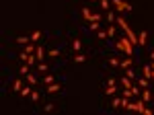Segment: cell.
<instances>
[{
	"instance_id": "obj_2",
	"label": "cell",
	"mask_w": 154,
	"mask_h": 115,
	"mask_svg": "<svg viewBox=\"0 0 154 115\" xmlns=\"http://www.w3.org/2000/svg\"><path fill=\"white\" fill-rule=\"evenodd\" d=\"M144 107H146V103L142 101V97H136V99H131V101H129V107H127V111L142 113V111H144Z\"/></svg>"
},
{
	"instance_id": "obj_35",
	"label": "cell",
	"mask_w": 154,
	"mask_h": 115,
	"mask_svg": "<svg viewBox=\"0 0 154 115\" xmlns=\"http://www.w3.org/2000/svg\"><path fill=\"white\" fill-rule=\"evenodd\" d=\"M109 64H111L113 68H117V66H121V62H119L117 58H111V60H109Z\"/></svg>"
},
{
	"instance_id": "obj_5",
	"label": "cell",
	"mask_w": 154,
	"mask_h": 115,
	"mask_svg": "<svg viewBox=\"0 0 154 115\" xmlns=\"http://www.w3.org/2000/svg\"><path fill=\"white\" fill-rule=\"evenodd\" d=\"M140 97H142V101H144L146 105H150V101H152V93H150L148 88H142V95H140Z\"/></svg>"
},
{
	"instance_id": "obj_42",
	"label": "cell",
	"mask_w": 154,
	"mask_h": 115,
	"mask_svg": "<svg viewBox=\"0 0 154 115\" xmlns=\"http://www.w3.org/2000/svg\"><path fill=\"white\" fill-rule=\"evenodd\" d=\"M93 2H97V0H93Z\"/></svg>"
},
{
	"instance_id": "obj_25",
	"label": "cell",
	"mask_w": 154,
	"mask_h": 115,
	"mask_svg": "<svg viewBox=\"0 0 154 115\" xmlns=\"http://www.w3.org/2000/svg\"><path fill=\"white\" fill-rule=\"evenodd\" d=\"M121 68H123V70H127V68H131V58H125V60L121 62Z\"/></svg>"
},
{
	"instance_id": "obj_10",
	"label": "cell",
	"mask_w": 154,
	"mask_h": 115,
	"mask_svg": "<svg viewBox=\"0 0 154 115\" xmlns=\"http://www.w3.org/2000/svg\"><path fill=\"white\" fill-rule=\"evenodd\" d=\"M125 35H127V39H129L131 43H134V45H138V35H136L134 31H131V29H127V31H125Z\"/></svg>"
},
{
	"instance_id": "obj_4",
	"label": "cell",
	"mask_w": 154,
	"mask_h": 115,
	"mask_svg": "<svg viewBox=\"0 0 154 115\" xmlns=\"http://www.w3.org/2000/svg\"><path fill=\"white\" fill-rule=\"evenodd\" d=\"M142 74H144V76H146V78H150V80H154V68H152V66H148V64H146V66H144V68H142Z\"/></svg>"
},
{
	"instance_id": "obj_31",
	"label": "cell",
	"mask_w": 154,
	"mask_h": 115,
	"mask_svg": "<svg viewBox=\"0 0 154 115\" xmlns=\"http://www.w3.org/2000/svg\"><path fill=\"white\" fill-rule=\"evenodd\" d=\"M123 74H125L127 78H131V80H134V78H136V74H134V70H131V68H127V70H125Z\"/></svg>"
},
{
	"instance_id": "obj_9",
	"label": "cell",
	"mask_w": 154,
	"mask_h": 115,
	"mask_svg": "<svg viewBox=\"0 0 154 115\" xmlns=\"http://www.w3.org/2000/svg\"><path fill=\"white\" fill-rule=\"evenodd\" d=\"M93 14H95V12H91V8H86V6L82 8V17H84L86 23H91V21H93Z\"/></svg>"
},
{
	"instance_id": "obj_7",
	"label": "cell",
	"mask_w": 154,
	"mask_h": 115,
	"mask_svg": "<svg viewBox=\"0 0 154 115\" xmlns=\"http://www.w3.org/2000/svg\"><path fill=\"white\" fill-rule=\"evenodd\" d=\"M115 23L119 25V29H123V31H127V29H129V25H127V21H125L123 17H117V19H115Z\"/></svg>"
},
{
	"instance_id": "obj_33",
	"label": "cell",
	"mask_w": 154,
	"mask_h": 115,
	"mask_svg": "<svg viewBox=\"0 0 154 115\" xmlns=\"http://www.w3.org/2000/svg\"><path fill=\"white\" fill-rule=\"evenodd\" d=\"M97 33H99V39H101V41H105V39H109V35H107V31H101V29H99Z\"/></svg>"
},
{
	"instance_id": "obj_20",
	"label": "cell",
	"mask_w": 154,
	"mask_h": 115,
	"mask_svg": "<svg viewBox=\"0 0 154 115\" xmlns=\"http://www.w3.org/2000/svg\"><path fill=\"white\" fill-rule=\"evenodd\" d=\"M12 88L16 90V93H21V90H23V80L16 78V80H14V84H12Z\"/></svg>"
},
{
	"instance_id": "obj_17",
	"label": "cell",
	"mask_w": 154,
	"mask_h": 115,
	"mask_svg": "<svg viewBox=\"0 0 154 115\" xmlns=\"http://www.w3.org/2000/svg\"><path fill=\"white\" fill-rule=\"evenodd\" d=\"M72 50L74 52H80L82 50V41L80 39H72Z\"/></svg>"
},
{
	"instance_id": "obj_26",
	"label": "cell",
	"mask_w": 154,
	"mask_h": 115,
	"mask_svg": "<svg viewBox=\"0 0 154 115\" xmlns=\"http://www.w3.org/2000/svg\"><path fill=\"white\" fill-rule=\"evenodd\" d=\"M29 68H31V66L23 62V66H21V70H19V72H21V74H25V76H27V74H29Z\"/></svg>"
},
{
	"instance_id": "obj_30",
	"label": "cell",
	"mask_w": 154,
	"mask_h": 115,
	"mask_svg": "<svg viewBox=\"0 0 154 115\" xmlns=\"http://www.w3.org/2000/svg\"><path fill=\"white\" fill-rule=\"evenodd\" d=\"M29 99H31L33 103H37V101H39V93H37V90H31V95H29Z\"/></svg>"
},
{
	"instance_id": "obj_11",
	"label": "cell",
	"mask_w": 154,
	"mask_h": 115,
	"mask_svg": "<svg viewBox=\"0 0 154 115\" xmlns=\"http://www.w3.org/2000/svg\"><path fill=\"white\" fill-rule=\"evenodd\" d=\"M47 93H50V95H56V93H60V84H58V82H52V84H47Z\"/></svg>"
},
{
	"instance_id": "obj_36",
	"label": "cell",
	"mask_w": 154,
	"mask_h": 115,
	"mask_svg": "<svg viewBox=\"0 0 154 115\" xmlns=\"http://www.w3.org/2000/svg\"><path fill=\"white\" fill-rule=\"evenodd\" d=\"M43 111H45V113H52V111H54V105H52V103H47L45 107H43Z\"/></svg>"
},
{
	"instance_id": "obj_14",
	"label": "cell",
	"mask_w": 154,
	"mask_h": 115,
	"mask_svg": "<svg viewBox=\"0 0 154 115\" xmlns=\"http://www.w3.org/2000/svg\"><path fill=\"white\" fill-rule=\"evenodd\" d=\"M31 90H33V86L27 84V86H23V90H21L19 95H21V97H29V95H31Z\"/></svg>"
},
{
	"instance_id": "obj_24",
	"label": "cell",
	"mask_w": 154,
	"mask_h": 115,
	"mask_svg": "<svg viewBox=\"0 0 154 115\" xmlns=\"http://www.w3.org/2000/svg\"><path fill=\"white\" fill-rule=\"evenodd\" d=\"M29 41H31V37H16V43L19 45H27Z\"/></svg>"
},
{
	"instance_id": "obj_39",
	"label": "cell",
	"mask_w": 154,
	"mask_h": 115,
	"mask_svg": "<svg viewBox=\"0 0 154 115\" xmlns=\"http://www.w3.org/2000/svg\"><path fill=\"white\" fill-rule=\"evenodd\" d=\"M101 19H103V17H101L99 12H95V14H93V21H99V23H101Z\"/></svg>"
},
{
	"instance_id": "obj_37",
	"label": "cell",
	"mask_w": 154,
	"mask_h": 115,
	"mask_svg": "<svg viewBox=\"0 0 154 115\" xmlns=\"http://www.w3.org/2000/svg\"><path fill=\"white\" fill-rule=\"evenodd\" d=\"M60 56V50H50V58H58Z\"/></svg>"
},
{
	"instance_id": "obj_8",
	"label": "cell",
	"mask_w": 154,
	"mask_h": 115,
	"mask_svg": "<svg viewBox=\"0 0 154 115\" xmlns=\"http://www.w3.org/2000/svg\"><path fill=\"white\" fill-rule=\"evenodd\" d=\"M146 43H148V33H146V31H142V33L138 35V45H142V48H144Z\"/></svg>"
},
{
	"instance_id": "obj_3",
	"label": "cell",
	"mask_w": 154,
	"mask_h": 115,
	"mask_svg": "<svg viewBox=\"0 0 154 115\" xmlns=\"http://www.w3.org/2000/svg\"><path fill=\"white\" fill-rule=\"evenodd\" d=\"M111 4L117 12H125V10H131V4L125 2V0H111Z\"/></svg>"
},
{
	"instance_id": "obj_19",
	"label": "cell",
	"mask_w": 154,
	"mask_h": 115,
	"mask_svg": "<svg viewBox=\"0 0 154 115\" xmlns=\"http://www.w3.org/2000/svg\"><path fill=\"white\" fill-rule=\"evenodd\" d=\"M105 19H107V23H109V25H113V23H115V14H113V10H107Z\"/></svg>"
},
{
	"instance_id": "obj_22",
	"label": "cell",
	"mask_w": 154,
	"mask_h": 115,
	"mask_svg": "<svg viewBox=\"0 0 154 115\" xmlns=\"http://www.w3.org/2000/svg\"><path fill=\"white\" fill-rule=\"evenodd\" d=\"M148 80H150V78H146V76H142V78L138 80V86H140V88H148Z\"/></svg>"
},
{
	"instance_id": "obj_34",
	"label": "cell",
	"mask_w": 154,
	"mask_h": 115,
	"mask_svg": "<svg viewBox=\"0 0 154 115\" xmlns=\"http://www.w3.org/2000/svg\"><path fill=\"white\" fill-rule=\"evenodd\" d=\"M37 70H39V72H47V66L43 64V62H39V64H37Z\"/></svg>"
},
{
	"instance_id": "obj_15",
	"label": "cell",
	"mask_w": 154,
	"mask_h": 115,
	"mask_svg": "<svg viewBox=\"0 0 154 115\" xmlns=\"http://www.w3.org/2000/svg\"><path fill=\"white\" fill-rule=\"evenodd\" d=\"M25 80H27V84H31V86H35V84H37V76H35V74H27V76H25Z\"/></svg>"
},
{
	"instance_id": "obj_40",
	"label": "cell",
	"mask_w": 154,
	"mask_h": 115,
	"mask_svg": "<svg viewBox=\"0 0 154 115\" xmlns=\"http://www.w3.org/2000/svg\"><path fill=\"white\" fill-rule=\"evenodd\" d=\"M152 60H154V52H150V62H152Z\"/></svg>"
},
{
	"instance_id": "obj_16",
	"label": "cell",
	"mask_w": 154,
	"mask_h": 115,
	"mask_svg": "<svg viewBox=\"0 0 154 115\" xmlns=\"http://www.w3.org/2000/svg\"><path fill=\"white\" fill-rule=\"evenodd\" d=\"M121 86H123V88H131V78H127V76L123 74V76H121Z\"/></svg>"
},
{
	"instance_id": "obj_6",
	"label": "cell",
	"mask_w": 154,
	"mask_h": 115,
	"mask_svg": "<svg viewBox=\"0 0 154 115\" xmlns=\"http://www.w3.org/2000/svg\"><path fill=\"white\" fill-rule=\"evenodd\" d=\"M105 95H107V97H113V95H117V84H107V88H105Z\"/></svg>"
},
{
	"instance_id": "obj_12",
	"label": "cell",
	"mask_w": 154,
	"mask_h": 115,
	"mask_svg": "<svg viewBox=\"0 0 154 115\" xmlns=\"http://www.w3.org/2000/svg\"><path fill=\"white\" fill-rule=\"evenodd\" d=\"M35 58H37V62L45 60V52H43V48H39V45H37V50H35Z\"/></svg>"
},
{
	"instance_id": "obj_27",
	"label": "cell",
	"mask_w": 154,
	"mask_h": 115,
	"mask_svg": "<svg viewBox=\"0 0 154 115\" xmlns=\"http://www.w3.org/2000/svg\"><path fill=\"white\" fill-rule=\"evenodd\" d=\"M107 35H109V39L115 37V25H109V27H107Z\"/></svg>"
},
{
	"instance_id": "obj_1",
	"label": "cell",
	"mask_w": 154,
	"mask_h": 115,
	"mask_svg": "<svg viewBox=\"0 0 154 115\" xmlns=\"http://www.w3.org/2000/svg\"><path fill=\"white\" fill-rule=\"evenodd\" d=\"M115 48H117L119 52H123L125 56H131V52H134V43H131V41L127 39V35H125V37H119V39L115 41Z\"/></svg>"
},
{
	"instance_id": "obj_29",
	"label": "cell",
	"mask_w": 154,
	"mask_h": 115,
	"mask_svg": "<svg viewBox=\"0 0 154 115\" xmlns=\"http://www.w3.org/2000/svg\"><path fill=\"white\" fill-rule=\"evenodd\" d=\"M43 82H45V84H52V82H56V78H54L52 74H45V76H43Z\"/></svg>"
},
{
	"instance_id": "obj_32",
	"label": "cell",
	"mask_w": 154,
	"mask_h": 115,
	"mask_svg": "<svg viewBox=\"0 0 154 115\" xmlns=\"http://www.w3.org/2000/svg\"><path fill=\"white\" fill-rule=\"evenodd\" d=\"M39 39H41V33L39 31H33L31 33V41H39Z\"/></svg>"
},
{
	"instance_id": "obj_38",
	"label": "cell",
	"mask_w": 154,
	"mask_h": 115,
	"mask_svg": "<svg viewBox=\"0 0 154 115\" xmlns=\"http://www.w3.org/2000/svg\"><path fill=\"white\" fill-rule=\"evenodd\" d=\"M152 113H154V111H152L150 107H144V111H142V115H152Z\"/></svg>"
},
{
	"instance_id": "obj_23",
	"label": "cell",
	"mask_w": 154,
	"mask_h": 115,
	"mask_svg": "<svg viewBox=\"0 0 154 115\" xmlns=\"http://www.w3.org/2000/svg\"><path fill=\"white\" fill-rule=\"evenodd\" d=\"M99 27H101L99 21H91V23H89V29H91V31H99Z\"/></svg>"
},
{
	"instance_id": "obj_41",
	"label": "cell",
	"mask_w": 154,
	"mask_h": 115,
	"mask_svg": "<svg viewBox=\"0 0 154 115\" xmlns=\"http://www.w3.org/2000/svg\"><path fill=\"white\" fill-rule=\"evenodd\" d=\"M150 66H152V68H154V60H152V64H150Z\"/></svg>"
},
{
	"instance_id": "obj_21",
	"label": "cell",
	"mask_w": 154,
	"mask_h": 115,
	"mask_svg": "<svg viewBox=\"0 0 154 115\" xmlns=\"http://www.w3.org/2000/svg\"><path fill=\"white\" fill-rule=\"evenodd\" d=\"M74 62H76V64H82V62H86V56H84V54H80V52H78V54H76V56H74Z\"/></svg>"
},
{
	"instance_id": "obj_13",
	"label": "cell",
	"mask_w": 154,
	"mask_h": 115,
	"mask_svg": "<svg viewBox=\"0 0 154 115\" xmlns=\"http://www.w3.org/2000/svg\"><path fill=\"white\" fill-rule=\"evenodd\" d=\"M111 107H115V109H119V107H121V95H113Z\"/></svg>"
},
{
	"instance_id": "obj_28",
	"label": "cell",
	"mask_w": 154,
	"mask_h": 115,
	"mask_svg": "<svg viewBox=\"0 0 154 115\" xmlns=\"http://www.w3.org/2000/svg\"><path fill=\"white\" fill-rule=\"evenodd\" d=\"M35 50H37V48H35L33 43H27V45H25V52H27V54H35Z\"/></svg>"
},
{
	"instance_id": "obj_18",
	"label": "cell",
	"mask_w": 154,
	"mask_h": 115,
	"mask_svg": "<svg viewBox=\"0 0 154 115\" xmlns=\"http://www.w3.org/2000/svg\"><path fill=\"white\" fill-rule=\"evenodd\" d=\"M99 4H101L103 10H111V6H113V4H111V0H101Z\"/></svg>"
}]
</instances>
